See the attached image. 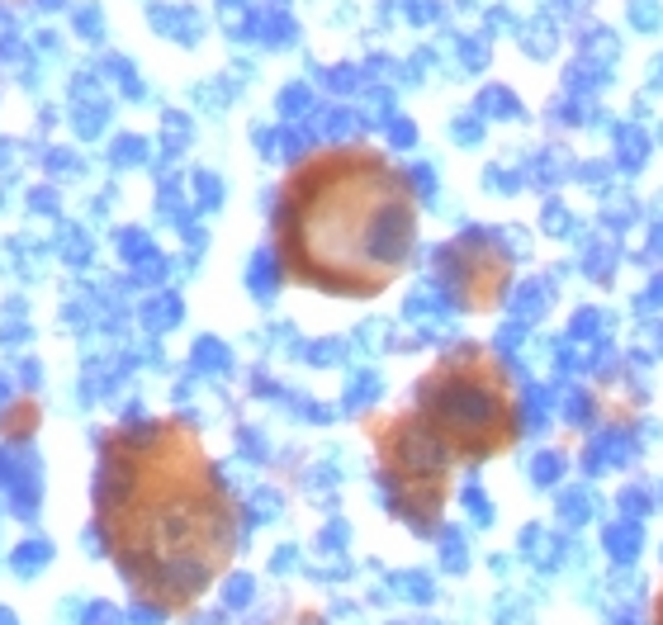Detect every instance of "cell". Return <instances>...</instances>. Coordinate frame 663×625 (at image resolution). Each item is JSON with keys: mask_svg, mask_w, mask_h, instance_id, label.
Here are the masks:
<instances>
[{"mask_svg": "<svg viewBox=\"0 0 663 625\" xmlns=\"http://www.w3.org/2000/svg\"><path fill=\"white\" fill-rule=\"evenodd\" d=\"M95 446L90 502L109 545L105 559L133 597L190 611L247 540L242 502L185 417H124Z\"/></svg>", "mask_w": 663, "mask_h": 625, "instance_id": "cell-1", "label": "cell"}, {"mask_svg": "<svg viewBox=\"0 0 663 625\" xmlns=\"http://www.w3.org/2000/svg\"><path fill=\"white\" fill-rule=\"evenodd\" d=\"M34 422H38L34 403H15V408H5V422H0V431H5L10 441H24V436L34 431Z\"/></svg>", "mask_w": 663, "mask_h": 625, "instance_id": "cell-7", "label": "cell"}, {"mask_svg": "<svg viewBox=\"0 0 663 625\" xmlns=\"http://www.w3.org/2000/svg\"><path fill=\"white\" fill-rule=\"evenodd\" d=\"M422 195L370 143H332L289 166L270 209L275 280L327 299H379L417 256Z\"/></svg>", "mask_w": 663, "mask_h": 625, "instance_id": "cell-2", "label": "cell"}, {"mask_svg": "<svg viewBox=\"0 0 663 625\" xmlns=\"http://www.w3.org/2000/svg\"><path fill=\"white\" fill-rule=\"evenodd\" d=\"M649 625H663V583H659V592H654V611H649Z\"/></svg>", "mask_w": 663, "mask_h": 625, "instance_id": "cell-12", "label": "cell"}, {"mask_svg": "<svg viewBox=\"0 0 663 625\" xmlns=\"http://www.w3.org/2000/svg\"><path fill=\"white\" fill-rule=\"evenodd\" d=\"M223 597H228L233 607H242V602L251 597V583L242 578V573H228V578H223Z\"/></svg>", "mask_w": 663, "mask_h": 625, "instance_id": "cell-10", "label": "cell"}, {"mask_svg": "<svg viewBox=\"0 0 663 625\" xmlns=\"http://www.w3.org/2000/svg\"><path fill=\"white\" fill-rule=\"evenodd\" d=\"M0 625H19V616L10 607H0Z\"/></svg>", "mask_w": 663, "mask_h": 625, "instance_id": "cell-14", "label": "cell"}, {"mask_svg": "<svg viewBox=\"0 0 663 625\" xmlns=\"http://www.w3.org/2000/svg\"><path fill=\"white\" fill-rule=\"evenodd\" d=\"M436 270H441V285H446L450 304L465 308V313H493L502 304L507 285H512V256L484 228L446 242L441 256H436Z\"/></svg>", "mask_w": 663, "mask_h": 625, "instance_id": "cell-5", "label": "cell"}, {"mask_svg": "<svg viewBox=\"0 0 663 625\" xmlns=\"http://www.w3.org/2000/svg\"><path fill=\"white\" fill-rule=\"evenodd\" d=\"M128 625H166L171 621V611L162 607V602H152V597H133V607L124 611Z\"/></svg>", "mask_w": 663, "mask_h": 625, "instance_id": "cell-8", "label": "cell"}, {"mask_svg": "<svg viewBox=\"0 0 663 625\" xmlns=\"http://www.w3.org/2000/svg\"><path fill=\"white\" fill-rule=\"evenodd\" d=\"M81 625H128V621H124V611L114 607V602H86Z\"/></svg>", "mask_w": 663, "mask_h": 625, "instance_id": "cell-9", "label": "cell"}, {"mask_svg": "<svg viewBox=\"0 0 663 625\" xmlns=\"http://www.w3.org/2000/svg\"><path fill=\"white\" fill-rule=\"evenodd\" d=\"M299 625H327V621L318 616V611H304V616H299Z\"/></svg>", "mask_w": 663, "mask_h": 625, "instance_id": "cell-13", "label": "cell"}, {"mask_svg": "<svg viewBox=\"0 0 663 625\" xmlns=\"http://www.w3.org/2000/svg\"><path fill=\"white\" fill-rule=\"evenodd\" d=\"M81 611H86V602H81V597H62L57 616H62V625H81Z\"/></svg>", "mask_w": 663, "mask_h": 625, "instance_id": "cell-11", "label": "cell"}, {"mask_svg": "<svg viewBox=\"0 0 663 625\" xmlns=\"http://www.w3.org/2000/svg\"><path fill=\"white\" fill-rule=\"evenodd\" d=\"M365 436L375 446V479L384 493V507L394 512L417 540H431L441 531L450 488H455V460L446 446L422 427L413 408L394 417H370Z\"/></svg>", "mask_w": 663, "mask_h": 625, "instance_id": "cell-4", "label": "cell"}, {"mask_svg": "<svg viewBox=\"0 0 663 625\" xmlns=\"http://www.w3.org/2000/svg\"><path fill=\"white\" fill-rule=\"evenodd\" d=\"M413 412L455 465H488L521 441V393L498 351L460 341L413 384Z\"/></svg>", "mask_w": 663, "mask_h": 625, "instance_id": "cell-3", "label": "cell"}, {"mask_svg": "<svg viewBox=\"0 0 663 625\" xmlns=\"http://www.w3.org/2000/svg\"><path fill=\"white\" fill-rule=\"evenodd\" d=\"M53 540L48 536H29V540H19V550L10 554V569H15V578H24V583H29V578H34L38 569H48V564H53Z\"/></svg>", "mask_w": 663, "mask_h": 625, "instance_id": "cell-6", "label": "cell"}]
</instances>
